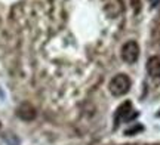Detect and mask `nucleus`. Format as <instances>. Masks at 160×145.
<instances>
[{"instance_id": "1", "label": "nucleus", "mask_w": 160, "mask_h": 145, "mask_svg": "<svg viewBox=\"0 0 160 145\" xmlns=\"http://www.w3.org/2000/svg\"><path fill=\"white\" fill-rule=\"evenodd\" d=\"M131 85H132L131 79L126 74H117L110 80L108 89L114 96H123V95H126V93L129 92Z\"/></svg>"}, {"instance_id": "2", "label": "nucleus", "mask_w": 160, "mask_h": 145, "mask_svg": "<svg viewBox=\"0 0 160 145\" xmlns=\"http://www.w3.org/2000/svg\"><path fill=\"white\" fill-rule=\"evenodd\" d=\"M120 55H122V59L125 61L126 64H135L138 58H139V46H138V43L135 40L126 41L125 45L122 46Z\"/></svg>"}, {"instance_id": "3", "label": "nucleus", "mask_w": 160, "mask_h": 145, "mask_svg": "<svg viewBox=\"0 0 160 145\" xmlns=\"http://www.w3.org/2000/svg\"><path fill=\"white\" fill-rule=\"evenodd\" d=\"M17 116L19 117L21 120H24V122H31V120L36 118L37 111H36V108L30 104V102H22V104L17 108Z\"/></svg>"}, {"instance_id": "4", "label": "nucleus", "mask_w": 160, "mask_h": 145, "mask_svg": "<svg viewBox=\"0 0 160 145\" xmlns=\"http://www.w3.org/2000/svg\"><path fill=\"white\" fill-rule=\"evenodd\" d=\"M147 71L153 77H160V56H151L147 61Z\"/></svg>"}, {"instance_id": "5", "label": "nucleus", "mask_w": 160, "mask_h": 145, "mask_svg": "<svg viewBox=\"0 0 160 145\" xmlns=\"http://www.w3.org/2000/svg\"><path fill=\"white\" fill-rule=\"evenodd\" d=\"M0 126H2V124H0Z\"/></svg>"}]
</instances>
